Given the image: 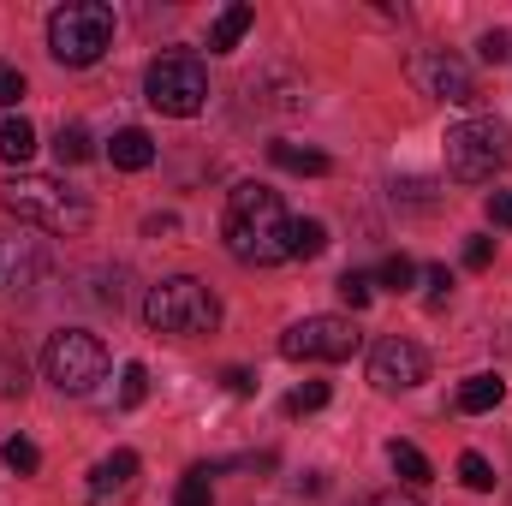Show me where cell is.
<instances>
[{"mask_svg": "<svg viewBox=\"0 0 512 506\" xmlns=\"http://www.w3.org/2000/svg\"><path fill=\"white\" fill-rule=\"evenodd\" d=\"M18 387H24V364L0 358V399H6V393H18Z\"/></svg>", "mask_w": 512, "mask_h": 506, "instance_id": "obj_30", "label": "cell"}, {"mask_svg": "<svg viewBox=\"0 0 512 506\" xmlns=\"http://www.w3.org/2000/svg\"><path fill=\"white\" fill-rule=\"evenodd\" d=\"M364 506H423V501H417L411 489H382V495H370Z\"/></svg>", "mask_w": 512, "mask_h": 506, "instance_id": "obj_33", "label": "cell"}, {"mask_svg": "<svg viewBox=\"0 0 512 506\" xmlns=\"http://www.w3.org/2000/svg\"><path fill=\"white\" fill-rule=\"evenodd\" d=\"M221 239H227V251L239 256V262H251V268L292 262V215H286V203L268 185H239L227 197Z\"/></svg>", "mask_w": 512, "mask_h": 506, "instance_id": "obj_1", "label": "cell"}, {"mask_svg": "<svg viewBox=\"0 0 512 506\" xmlns=\"http://www.w3.org/2000/svg\"><path fill=\"white\" fill-rule=\"evenodd\" d=\"M507 399V381L501 376H465L459 381V411L465 417H483V411H495Z\"/></svg>", "mask_w": 512, "mask_h": 506, "instance_id": "obj_14", "label": "cell"}, {"mask_svg": "<svg viewBox=\"0 0 512 506\" xmlns=\"http://www.w3.org/2000/svg\"><path fill=\"white\" fill-rule=\"evenodd\" d=\"M30 155H36V126L30 120H6L0 126V161H18L24 167Z\"/></svg>", "mask_w": 512, "mask_h": 506, "instance_id": "obj_17", "label": "cell"}, {"mask_svg": "<svg viewBox=\"0 0 512 506\" xmlns=\"http://www.w3.org/2000/svg\"><path fill=\"white\" fill-rule=\"evenodd\" d=\"M42 376L54 381L60 393H90L96 381L108 376V346L84 328H60L42 352Z\"/></svg>", "mask_w": 512, "mask_h": 506, "instance_id": "obj_7", "label": "cell"}, {"mask_svg": "<svg viewBox=\"0 0 512 506\" xmlns=\"http://www.w3.org/2000/svg\"><path fill=\"white\" fill-rule=\"evenodd\" d=\"M143 322H149L155 334L191 340V334H209V328L221 322V304H215V292H209L203 280L173 274V280L149 286V298H143Z\"/></svg>", "mask_w": 512, "mask_h": 506, "instance_id": "obj_4", "label": "cell"}, {"mask_svg": "<svg viewBox=\"0 0 512 506\" xmlns=\"http://www.w3.org/2000/svg\"><path fill=\"white\" fill-rule=\"evenodd\" d=\"M108 161H114L120 173H143V167L155 161V143H149V131H137V126L114 131V143H108Z\"/></svg>", "mask_w": 512, "mask_h": 506, "instance_id": "obj_13", "label": "cell"}, {"mask_svg": "<svg viewBox=\"0 0 512 506\" xmlns=\"http://www.w3.org/2000/svg\"><path fill=\"white\" fill-rule=\"evenodd\" d=\"M251 24H256V6H251V0H233V6L215 18V30H209V48H215V54H233V48L245 42V30H251Z\"/></svg>", "mask_w": 512, "mask_h": 506, "instance_id": "obj_12", "label": "cell"}, {"mask_svg": "<svg viewBox=\"0 0 512 506\" xmlns=\"http://www.w3.org/2000/svg\"><path fill=\"white\" fill-rule=\"evenodd\" d=\"M459 483L477 489V495H489V489H495V465H489L483 453H459Z\"/></svg>", "mask_w": 512, "mask_h": 506, "instance_id": "obj_21", "label": "cell"}, {"mask_svg": "<svg viewBox=\"0 0 512 506\" xmlns=\"http://www.w3.org/2000/svg\"><path fill=\"white\" fill-rule=\"evenodd\" d=\"M0 209L42 227V233H60V239H78L90 227V203L66 179H48V173H12L0 185Z\"/></svg>", "mask_w": 512, "mask_h": 506, "instance_id": "obj_2", "label": "cell"}, {"mask_svg": "<svg viewBox=\"0 0 512 506\" xmlns=\"http://www.w3.org/2000/svg\"><path fill=\"white\" fill-rule=\"evenodd\" d=\"M411 280H417V262H411V256H399V251L376 268V286H387V292H411Z\"/></svg>", "mask_w": 512, "mask_h": 506, "instance_id": "obj_20", "label": "cell"}, {"mask_svg": "<svg viewBox=\"0 0 512 506\" xmlns=\"http://www.w3.org/2000/svg\"><path fill=\"white\" fill-rule=\"evenodd\" d=\"M268 161L286 167V173H304V179H322V173H328V155H322V149H298V143H274Z\"/></svg>", "mask_w": 512, "mask_h": 506, "instance_id": "obj_15", "label": "cell"}, {"mask_svg": "<svg viewBox=\"0 0 512 506\" xmlns=\"http://www.w3.org/2000/svg\"><path fill=\"white\" fill-rule=\"evenodd\" d=\"M387 459H393V471H399V483H411V489H423V483H435V465L411 447V441H393L387 447Z\"/></svg>", "mask_w": 512, "mask_h": 506, "instance_id": "obj_16", "label": "cell"}, {"mask_svg": "<svg viewBox=\"0 0 512 506\" xmlns=\"http://www.w3.org/2000/svg\"><path fill=\"white\" fill-rule=\"evenodd\" d=\"M405 78H411L423 96H435V102H453V108H471V102H477V78H471V66L453 60L447 48H417V54L405 60Z\"/></svg>", "mask_w": 512, "mask_h": 506, "instance_id": "obj_9", "label": "cell"}, {"mask_svg": "<svg viewBox=\"0 0 512 506\" xmlns=\"http://www.w3.org/2000/svg\"><path fill=\"white\" fill-rule=\"evenodd\" d=\"M143 96H149L155 114L191 120V114H203V102H209V72H203L197 54H161V60H149V72H143Z\"/></svg>", "mask_w": 512, "mask_h": 506, "instance_id": "obj_5", "label": "cell"}, {"mask_svg": "<svg viewBox=\"0 0 512 506\" xmlns=\"http://www.w3.org/2000/svg\"><path fill=\"white\" fill-rule=\"evenodd\" d=\"M18 102H24V72L0 66V108H18Z\"/></svg>", "mask_w": 512, "mask_h": 506, "instance_id": "obj_29", "label": "cell"}, {"mask_svg": "<svg viewBox=\"0 0 512 506\" xmlns=\"http://www.w3.org/2000/svg\"><path fill=\"white\" fill-rule=\"evenodd\" d=\"M322 405H328V381H310L286 399V417H304V411H322Z\"/></svg>", "mask_w": 512, "mask_h": 506, "instance_id": "obj_25", "label": "cell"}, {"mask_svg": "<svg viewBox=\"0 0 512 506\" xmlns=\"http://www.w3.org/2000/svg\"><path fill=\"white\" fill-rule=\"evenodd\" d=\"M358 352V328L346 316H304L280 334V358L292 364H346Z\"/></svg>", "mask_w": 512, "mask_h": 506, "instance_id": "obj_8", "label": "cell"}, {"mask_svg": "<svg viewBox=\"0 0 512 506\" xmlns=\"http://www.w3.org/2000/svg\"><path fill=\"white\" fill-rule=\"evenodd\" d=\"M423 376H429L423 346H411V340H399V334H387V340L370 346V381H376L382 393H405V387H417Z\"/></svg>", "mask_w": 512, "mask_h": 506, "instance_id": "obj_10", "label": "cell"}, {"mask_svg": "<svg viewBox=\"0 0 512 506\" xmlns=\"http://www.w3.org/2000/svg\"><path fill=\"white\" fill-rule=\"evenodd\" d=\"M54 155L78 167V161H90V155H96V143H90V131H84V126H60V137H54Z\"/></svg>", "mask_w": 512, "mask_h": 506, "instance_id": "obj_18", "label": "cell"}, {"mask_svg": "<svg viewBox=\"0 0 512 506\" xmlns=\"http://www.w3.org/2000/svg\"><path fill=\"white\" fill-rule=\"evenodd\" d=\"M465 262H471V268H489V262H495V239H471V245H465Z\"/></svg>", "mask_w": 512, "mask_h": 506, "instance_id": "obj_31", "label": "cell"}, {"mask_svg": "<svg viewBox=\"0 0 512 506\" xmlns=\"http://www.w3.org/2000/svg\"><path fill=\"white\" fill-rule=\"evenodd\" d=\"M512 161V131L501 120H465L447 131V173L459 185H489Z\"/></svg>", "mask_w": 512, "mask_h": 506, "instance_id": "obj_6", "label": "cell"}, {"mask_svg": "<svg viewBox=\"0 0 512 506\" xmlns=\"http://www.w3.org/2000/svg\"><path fill=\"white\" fill-rule=\"evenodd\" d=\"M423 286H429V310H441L447 292H453V274L447 268H423Z\"/></svg>", "mask_w": 512, "mask_h": 506, "instance_id": "obj_28", "label": "cell"}, {"mask_svg": "<svg viewBox=\"0 0 512 506\" xmlns=\"http://www.w3.org/2000/svg\"><path fill=\"white\" fill-rule=\"evenodd\" d=\"M489 221H495V227H512V191H495V197H489Z\"/></svg>", "mask_w": 512, "mask_h": 506, "instance_id": "obj_32", "label": "cell"}, {"mask_svg": "<svg viewBox=\"0 0 512 506\" xmlns=\"http://www.w3.org/2000/svg\"><path fill=\"white\" fill-rule=\"evenodd\" d=\"M114 48V6L102 0H66L48 12V54L60 66H96Z\"/></svg>", "mask_w": 512, "mask_h": 506, "instance_id": "obj_3", "label": "cell"}, {"mask_svg": "<svg viewBox=\"0 0 512 506\" xmlns=\"http://www.w3.org/2000/svg\"><path fill=\"white\" fill-rule=\"evenodd\" d=\"M322 251H328V227L322 221H292V256L310 262V256H322Z\"/></svg>", "mask_w": 512, "mask_h": 506, "instance_id": "obj_19", "label": "cell"}, {"mask_svg": "<svg viewBox=\"0 0 512 506\" xmlns=\"http://www.w3.org/2000/svg\"><path fill=\"white\" fill-rule=\"evenodd\" d=\"M477 54H483L489 66H501V60H512V36H507V30H483V42H477Z\"/></svg>", "mask_w": 512, "mask_h": 506, "instance_id": "obj_27", "label": "cell"}, {"mask_svg": "<svg viewBox=\"0 0 512 506\" xmlns=\"http://www.w3.org/2000/svg\"><path fill=\"white\" fill-rule=\"evenodd\" d=\"M143 399H149V370H143V364H126V370H120V405L137 411Z\"/></svg>", "mask_w": 512, "mask_h": 506, "instance_id": "obj_23", "label": "cell"}, {"mask_svg": "<svg viewBox=\"0 0 512 506\" xmlns=\"http://www.w3.org/2000/svg\"><path fill=\"white\" fill-rule=\"evenodd\" d=\"M173 506H215V495H209V471H203V465L179 477V495H173Z\"/></svg>", "mask_w": 512, "mask_h": 506, "instance_id": "obj_22", "label": "cell"}, {"mask_svg": "<svg viewBox=\"0 0 512 506\" xmlns=\"http://www.w3.org/2000/svg\"><path fill=\"white\" fill-rule=\"evenodd\" d=\"M137 471H143L137 453H126V447L108 453V459L90 471V506H126L131 495H137Z\"/></svg>", "mask_w": 512, "mask_h": 506, "instance_id": "obj_11", "label": "cell"}, {"mask_svg": "<svg viewBox=\"0 0 512 506\" xmlns=\"http://www.w3.org/2000/svg\"><path fill=\"white\" fill-rule=\"evenodd\" d=\"M6 465H12L18 477H30V471L42 465V453H36V441H24V435H12V441H6Z\"/></svg>", "mask_w": 512, "mask_h": 506, "instance_id": "obj_26", "label": "cell"}, {"mask_svg": "<svg viewBox=\"0 0 512 506\" xmlns=\"http://www.w3.org/2000/svg\"><path fill=\"white\" fill-rule=\"evenodd\" d=\"M340 298H346L352 310H364V304L376 298V280H370V274H352V268H346V274H340Z\"/></svg>", "mask_w": 512, "mask_h": 506, "instance_id": "obj_24", "label": "cell"}, {"mask_svg": "<svg viewBox=\"0 0 512 506\" xmlns=\"http://www.w3.org/2000/svg\"><path fill=\"white\" fill-rule=\"evenodd\" d=\"M227 387H233L239 399H251V393H256V376H251V370H227Z\"/></svg>", "mask_w": 512, "mask_h": 506, "instance_id": "obj_34", "label": "cell"}]
</instances>
